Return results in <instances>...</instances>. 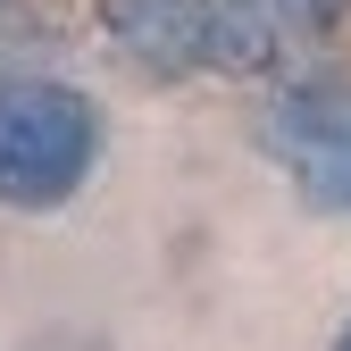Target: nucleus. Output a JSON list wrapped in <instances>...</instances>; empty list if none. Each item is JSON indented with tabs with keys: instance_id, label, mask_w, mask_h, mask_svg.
<instances>
[{
	"instance_id": "nucleus-4",
	"label": "nucleus",
	"mask_w": 351,
	"mask_h": 351,
	"mask_svg": "<svg viewBox=\"0 0 351 351\" xmlns=\"http://www.w3.org/2000/svg\"><path fill=\"white\" fill-rule=\"evenodd\" d=\"M243 9L268 17V34L285 42V51H310V42H326L351 17V0H243Z\"/></svg>"
},
{
	"instance_id": "nucleus-3",
	"label": "nucleus",
	"mask_w": 351,
	"mask_h": 351,
	"mask_svg": "<svg viewBox=\"0 0 351 351\" xmlns=\"http://www.w3.org/2000/svg\"><path fill=\"white\" fill-rule=\"evenodd\" d=\"M259 143L318 217H351V75H293L259 117Z\"/></svg>"
},
{
	"instance_id": "nucleus-2",
	"label": "nucleus",
	"mask_w": 351,
	"mask_h": 351,
	"mask_svg": "<svg viewBox=\"0 0 351 351\" xmlns=\"http://www.w3.org/2000/svg\"><path fill=\"white\" fill-rule=\"evenodd\" d=\"M101 34L159 84L184 75H276L293 51L243 0H101Z\"/></svg>"
},
{
	"instance_id": "nucleus-6",
	"label": "nucleus",
	"mask_w": 351,
	"mask_h": 351,
	"mask_svg": "<svg viewBox=\"0 0 351 351\" xmlns=\"http://www.w3.org/2000/svg\"><path fill=\"white\" fill-rule=\"evenodd\" d=\"M0 9H9V0H0Z\"/></svg>"
},
{
	"instance_id": "nucleus-5",
	"label": "nucleus",
	"mask_w": 351,
	"mask_h": 351,
	"mask_svg": "<svg viewBox=\"0 0 351 351\" xmlns=\"http://www.w3.org/2000/svg\"><path fill=\"white\" fill-rule=\"evenodd\" d=\"M335 351H351V326H343V335H335Z\"/></svg>"
},
{
	"instance_id": "nucleus-1",
	"label": "nucleus",
	"mask_w": 351,
	"mask_h": 351,
	"mask_svg": "<svg viewBox=\"0 0 351 351\" xmlns=\"http://www.w3.org/2000/svg\"><path fill=\"white\" fill-rule=\"evenodd\" d=\"M101 101L67 75H0V209H67L101 167Z\"/></svg>"
}]
</instances>
